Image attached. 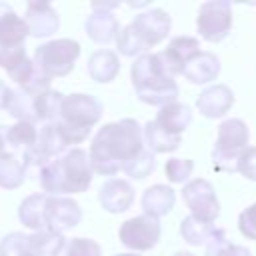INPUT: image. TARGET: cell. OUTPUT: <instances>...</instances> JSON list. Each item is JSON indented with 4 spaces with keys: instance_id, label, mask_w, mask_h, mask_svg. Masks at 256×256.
<instances>
[{
    "instance_id": "6",
    "label": "cell",
    "mask_w": 256,
    "mask_h": 256,
    "mask_svg": "<svg viewBox=\"0 0 256 256\" xmlns=\"http://www.w3.org/2000/svg\"><path fill=\"white\" fill-rule=\"evenodd\" d=\"M80 56V44L72 38H58L40 44L34 52V68L48 80L60 78L72 72L74 62Z\"/></svg>"
},
{
    "instance_id": "40",
    "label": "cell",
    "mask_w": 256,
    "mask_h": 256,
    "mask_svg": "<svg viewBox=\"0 0 256 256\" xmlns=\"http://www.w3.org/2000/svg\"><path fill=\"white\" fill-rule=\"evenodd\" d=\"M118 6V2H92V10H98V12H110Z\"/></svg>"
},
{
    "instance_id": "42",
    "label": "cell",
    "mask_w": 256,
    "mask_h": 256,
    "mask_svg": "<svg viewBox=\"0 0 256 256\" xmlns=\"http://www.w3.org/2000/svg\"><path fill=\"white\" fill-rule=\"evenodd\" d=\"M172 256H194L192 252H184V250H180V252H176V254H172Z\"/></svg>"
},
{
    "instance_id": "12",
    "label": "cell",
    "mask_w": 256,
    "mask_h": 256,
    "mask_svg": "<svg viewBox=\"0 0 256 256\" xmlns=\"http://www.w3.org/2000/svg\"><path fill=\"white\" fill-rule=\"evenodd\" d=\"M82 220L80 204L68 196H48L44 210V224L48 232L64 234L66 230L78 226Z\"/></svg>"
},
{
    "instance_id": "22",
    "label": "cell",
    "mask_w": 256,
    "mask_h": 256,
    "mask_svg": "<svg viewBox=\"0 0 256 256\" xmlns=\"http://www.w3.org/2000/svg\"><path fill=\"white\" fill-rule=\"evenodd\" d=\"M86 70H88V76L94 82L106 84V82H112L118 76V72H120V60H118L116 52H112V50H96L88 58Z\"/></svg>"
},
{
    "instance_id": "20",
    "label": "cell",
    "mask_w": 256,
    "mask_h": 256,
    "mask_svg": "<svg viewBox=\"0 0 256 256\" xmlns=\"http://www.w3.org/2000/svg\"><path fill=\"white\" fill-rule=\"evenodd\" d=\"M84 30H86L88 38L94 40L96 44H108V42L116 40V36L120 32V22L116 20V16L112 12L92 10V14L84 22Z\"/></svg>"
},
{
    "instance_id": "16",
    "label": "cell",
    "mask_w": 256,
    "mask_h": 256,
    "mask_svg": "<svg viewBox=\"0 0 256 256\" xmlns=\"http://www.w3.org/2000/svg\"><path fill=\"white\" fill-rule=\"evenodd\" d=\"M98 202L110 214L126 212L134 202V188H132V184L128 180L110 178L98 190Z\"/></svg>"
},
{
    "instance_id": "34",
    "label": "cell",
    "mask_w": 256,
    "mask_h": 256,
    "mask_svg": "<svg viewBox=\"0 0 256 256\" xmlns=\"http://www.w3.org/2000/svg\"><path fill=\"white\" fill-rule=\"evenodd\" d=\"M156 168V158H154V154L150 152V150H142L134 160H130L122 170L130 176V178H134V180H144L146 176H150L152 174V170Z\"/></svg>"
},
{
    "instance_id": "43",
    "label": "cell",
    "mask_w": 256,
    "mask_h": 256,
    "mask_svg": "<svg viewBox=\"0 0 256 256\" xmlns=\"http://www.w3.org/2000/svg\"><path fill=\"white\" fill-rule=\"evenodd\" d=\"M26 256H40V254H36V252H34V250H32V248H30V250H28V252H26Z\"/></svg>"
},
{
    "instance_id": "41",
    "label": "cell",
    "mask_w": 256,
    "mask_h": 256,
    "mask_svg": "<svg viewBox=\"0 0 256 256\" xmlns=\"http://www.w3.org/2000/svg\"><path fill=\"white\" fill-rule=\"evenodd\" d=\"M2 152H6V148H4V136H2V126H0V154Z\"/></svg>"
},
{
    "instance_id": "31",
    "label": "cell",
    "mask_w": 256,
    "mask_h": 256,
    "mask_svg": "<svg viewBox=\"0 0 256 256\" xmlns=\"http://www.w3.org/2000/svg\"><path fill=\"white\" fill-rule=\"evenodd\" d=\"M214 224H208V222H202L194 216H186L182 218L180 222V234L182 238L192 244V246H200V244H206L208 238L214 234Z\"/></svg>"
},
{
    "instance_id": "24",
    "label": "cell",
    "mask_w": 256,
    "mask_h": 256,
    "mask_svg": "<svg viewBox=\"0 0 256 256\" xmlns=\"http://www.w3.org/2000/svg\"><path fill=\"white\" fill-rule=\"evenodd\" d=\"M46 200H48V194L44 192H36V194H30L26 196L20 206H18V218L20 222L34 230V232H40V230H46V224H44V210H46Z\"/></svg>"
},
{
    "instance_id": "38",
    "label": "cell",
    "mask_w": 256,
    "mask_h": 256,
    "mask_svg": "<svg viewBox=\"0 0 256 256\" xmlns=\"http://www.w3.org/2000/svg\"><path fill=\"white\" fill-rule=\"evenodd\" d=\"M238 228L244 238L256 240V202L248 208H244L238 216Z\"/></svg>"
},
{
    "instance_id": "29",
    "label": "cell",
    "mask_w": 256,
    "mask_h": 256,
    "mask_svg": "<svg viewBox=\"0 0 256 256\" xmlns=\"http://www.w3.org/2000/svg\"><path fill=\"white\" fill-rule=\"evenodd\" d=\"M204 256H252V254H250V250L246 246L232 244L226 238V232L220 230V228H216L214 234L206 242Z\"/></svg>"
},
{
    "instance_id": "36",
    "label": "cell",
    "mask_w": 256,
    "mask_h": 256,
    "mask_svg": "<svg viewBox=\"0 0 256 256\" xmlns=\"http://www.w3.org/2000/svg\"><path fill=\"white\" fill-rule=\"evenodd\" d=\"M28 250L30 242L24 232H10L0 240V256H26Z\"/></svg>"
},
{
    "instance_id": "32",
    "label": "cell",
    "mask_w": 256,
    "mask_h": 256,
    "mask_svg": "<svg viewBox=\"0 0 256 256\" xmlns=\"http://www.w3.org/2000/svg\"><path fill=\"white\" fill-rule=\"evenodd\" d=\"M30 248L40 254V256H56L60 252V248L64 246L66 238L64 234H56V232H48V230H40L28 236Z\"/></svg>"
},
{
    "instance_id": "35",
    "label": "cell",
    "mask_w": 256,
    "mask_h": 256,
    "mask_svg": "<svg viewBox=\"0 0 256 256\" xmlns=\"http://www.w3.org/2000/svg\"><path fill=\"white\" fill-rule=\"evenodd\" d=\"M192 170H194V162L188 160V158H170L166 162V166H164L166 178L172 184H186V182H190Z\"/></svg>"
},
{
    "instance_id": "17",
    "label": "cell",
    "mask_w": 256,
    "mask_h": 256,
    "mask_svg": "<svg viewBox=\"0 0 256 256\" xmlns=\"http://www.w3.org/2000/svg\"><path fill=\"white\" fill-rule=\"evenodd\" d=\"M234 104V94L226 84H214L200 92L196 98V108L206 118H220L224 116Z\"/></svg>"
},
{
    "instance_id": "10",
    "label": "cell",
    "mask_w": 256,
    "mask_h": 256,
    "mask_svg": "<svg viewBox=\"0 0 256 256\" xmlns=\"http://www.w3.org/2000/svg\"><path fill=\"white\" fill-rule=\"evenodd\" d=\"M160 232H162L160 222L156 218L140 214V216L128 218L126 222L120 224L118 238L126 248H130L134 252H146L158 244Z\"/></svg>"
},
{
    "instance_id": "30",
    "label": "cell",
    "mask_w": 256,
    "mask_h": 256,
    "mask_svg": "<svg viewBox=\"0 0 256 256\" xmlns=\"http://www.w3.org/2000/svg\"><path fill=\"white\" fill-rule=\"evenodd\" d=\"M6 112L14 116L18 122H32L36 124V114H34V96L28 94L22 88L12 90L10 102L6 106Z\"/></svg>"
},
{
    "instance_id": "13",
    "label": "cell",
    "mask_w": 256,
    "mask_h": 256,
    "mask_svg": "<svg viewBox=\"0 0 256 256\" xmlns=\"http://www.w3.org/2000/svg\"><path fill=\"white\" fill-rule=\"evenodd\" d=\"M200 52V42L194 36H174L168 46L158 52V58L170 78L176 74H182L184 66L188 64L190 58H194Z\"/></svg>"
},
{
    "instance_id": "28",
    "label": "cell",
    "mask_w": 256,
    "mask_h": 256,
    "mask_svg": "<svg viewBox=\"0 0 256 256\" xmlns=\"http://www.w3.org/2000/svg\"><path fill=\"white\" fill-rule=\"evenodd\" d=\"M26 178V164L22 158L10 152L0 154V188L4 190H14L18 188Z\"/></svg>"
},
{
    "instance_id": "1",
    "label": "cell",
    "mask_w": 256,
    "mask_h": 256,
    "mask_svg": "<svg viewBox=\"0 0 256 256\" xmlns=\"http://www.w3.org/2000/svg\"><path fill=\"white\" fill-rule=\"evenodd\" d=\"M144 150L142 128L134 118L104 124L90 142V168L102 176H114Z\"/></svg>"
},
{
    "instance_id": "21",
    "label": "cell",
    "mask_w": 256,
    "mask_h": 256,
    "mask_svg": "<svg viewBox=\"0 0 256 256\" xmlns=\"http://www.w3.org/2000/svg\"><path fill=\"white\" fill-rule=\"evenodd\" d=\"M154 122L168 134L182 136V132L192 124V110L182 102H172L158 110Z\"/></svg>"
},
{
    "instance_id": "11",
    "label": "cell",
    "mask_w": 256,
    "mask_h": 256,
    "mask_svg": "<svg viewBox=\"0 0 256 256\" xmlns=\"http://www.w3.org/2000/svg\"><path fill=\"white\" fill-rule=\"evenodd\" d=\"M68 148V144L64 142L60 130L56 128V124H42L36 136V142L32 144V148H28L22 154V162L34 164V166H46L48 162H52L54 158L62 156V152Z\"/></svg>"
},
{
    "instance_id": "8",
    "label": "cell",
    "mask_w": 256,
    "mask_h": 256,
    "mask_svg": "<svg viewBox=\"0 0 256 256\" xmlns=\"http://www.w3.org/2000/svg\"><path fill=\"white\" fill-rule=\"evenodd\" d=\"M170 26H172V20L164 10L150 8L146 12L136 14V18L128 24V30L134 36L142 54H146L148 48H152V46H156L168 38Z\"/></svg>"
},
{
    "instance_id": "27",
    "label": "cell",
    "mask_w": 256,
    "mask_h": 256,
    "mask_svg": "<svg viewBox=\"0 0 256 256\" xmlns=\"http://www.w3.org/2000/svg\"><path fill=\"white\" fill-rule=\"evenodd\" d=\"M62 100L64 94L58 90H44L40 94L34 96V114H36V122H44V124H54L60 118V108H62Z\"/></svg>"
},
{
    "instance_id": "18",
    "label": "cell",
    "mask_w": 256,
    "mask_h": 256,
    "mask_svg": "<svg viewBox=\"0 0 256 256\" xmlns=\"http://www.w3.org/2000/svg\"><path fill=\"white\" fill-rule=\"evenodd\" d=\"M140 204H142V210H144L146 216L158 220V218H162V216H166L174 210L176 194L166 184H154V186L144 190Z\"/></svg>"
},
{
    "instance_id": "23",
    "label": "cell",
    "mask_w": 256,
    "mask_h": 256,
    "mask_svg": "<svg viewBox=\"0 0 256 256\" xmlns=\"http://www.w3.org/2000/svg\"><path fill=\"white\" fill-rule=\"evenodd\" d=\"M4 148H10V154H24L36 142L38 128L32 122H16L14 126H2Z\"/></svg>"
},
{
    "instance_id": "5",
    "label": "cell",
    "mask_w": 256,
    "mask_h": 256,
    "mask_svg": "<svg viewBox=\"0 0 256 256\" xmlns=\"http://www.w3.org/2000/svg\"><path fill=\"white\" fill-rule=\"evenodd\" d=\"M248 140H250V132L244 120L240 118L224 120L218 126L216 142L212 148L214 168L224 172H236V160L248 148Z\"/></svg>"
},
{
    "instance_id": "4",
    "label": "cell",
    "mask_w": 256,
    "mask_h": 256,
    "mask_svg": "<svg viewBox=\"0 0 256 256\" xmlns=\"http://www.w3.org/2000/svg\"><path fill=\"white\" fill-rule=\"evenodd\" d=\"M102 102L92 96V94H70L64 96L62 108H60V118L54 122L56 128L60 130L64 142L70 144H80L84 142L92 126H96L102 118Z\"/></svg>"
},
{
    "instance_id": "7",
    "label": "cell",
    "mask_w": 256,
    "mask_h": 256,
    "mask_svg": "<svg viewBox=\"0 0 256 256\" xmlns=\"http://www.w3.org/2000/svg\"><path fill=\"white\" fill-rule=\"evenodd\" d=\"M198 34L206 42H222L232 28V6L228 0H208L198 8Z\"/></svg>"
},
{
    "instance_id": "14",
    "label": "cell",
    "mask_w": 256,
    "mask_h": 256,
    "mask_svg": "<svg viewBox=\"0 0 256 256\" xmlns=\"http://www.w3.org/2000/svg\"><path fill=\"white\" fill-rule=\"evenodd\" d=\"M28 38V26L12 6L0 2V64L8 52L22 48Z\"/></svg>"
},
{
    "instance_id": "33",
    "label": "cell",
    "mask_w": 256,
    "mask_h": 256,
    "mask_svg": "<svg viewBox=\"0 0 256 256\" xmlns=\"http://www.w3.org/2000/svg\"><path fill=\"white\" fill-rule=\"evenodd\" d=\"M56 256H102V248L92 238H66L64 246Z\"/></svg>"
},
{
    "instance_id": "26",
    "label": "cell",
    "mask_w": 256,
    "mask_h": 256,
    "mask_svg": "<svg viewBox=\"0 0 256 256\" xmlns=\"http://www.w3.org/2000/svg\"><path fill=\"white\" fill-rule=\"evenodd\" d=\"M142 138L146 140L148 150H150L152 154L174 152V150H178V146H180V142H182V136L168 134V132L162 130L154 120L146 122V126L142 128Z\"/></svg>"
},
{
    "instance_id": "39",
    "label": "cell",
    "mask_w": 256,
    "mask_h": 256,
    "mask_svg": "<svg viewBox=\"0 0 256 256\" xmlns=\"http://www.w3.org/2000/svg\"><path fill=\"white\" fill-rule=\"evenodd\" d=\"M10 96H12V88L0 80V110H6V106L10 102Z\"/></svg>"
},
{
    "instance_id": "37",
    "label": "cell",
    "mask_w": 256,
    "mask_h": 256,
    "mask_svg": "<svg viewBox=\"0 0 256 256\" xmlns=\"http://www.w3.org/2000/svg\"><path fill=\"white\" fill-rule=\"evenodd\" d=\"M236 172L256 182V146H248L236 160Z\"/></svg>"
},
{
    "instance_id": "19",
    "label": "cell",
    "mask_w": 256,
    "mask_h": 256,
    "mask_svg": "<svg viewBox=\"0 0 256 256\" xmlns=\"http://www.w3.org/2000/svg\"><path fill=\"white\" fill-rule=\"evenodd\" d=\"M220 74V60L212 52H198L182 70V76L192 84H208Z\"/></svg>"
},
{
    "instance_id": "2",
    "label": "cell",
    "mask_w": 256,
    "mask_h": 256,
    "mask_svg": "<svg viewBox=\"0 0 256 256\" xmlns=\"http://www.w3.org/2000/svg\"><path fill=\"white\" fill-rule=\"evenodd\" d=\"M92 168L84 148H72L40 168V186L48 196L80 194L92 184Z\"/></svg>"
},
{
    "instance_id": "3",
    "label": "cell",
    "mask_w": 256,
    "mask_h": 256,
    "mask_svg": "<svg viewBox=\"0 0 256 256\" xmlns=\"http://www.w3.org/2000/svg\"><path fill=\"white\" fill-rule=\"evenodd\" d=\"M132 86L136 96L150 106H166L176 102L178 84L170 78L158 58V54H142L134 60L130 68Z\"/></svg>"
},
{
    "instance_id": "9",
    "label": "cell",
    "mask_w": 256,
    "mask_h": 256,
    "mask_svg": "<svg viewBox=\"0 0 256 256\" xmlns=\"http://www.w3.org/2000/svg\"><path fill=\"white\" fill-rule=\"evenodd\" d=\"M182 200L190 208V216L214 224L220 214V202L216 198L214 186L204 178H194L184 184L182 188Z\"/></svg>"
},
{
    "instance_id": "15",
    "label": "cell",
    "mask_w": 256,
    "mask_h": 256,
    "mask_svg": "<svg viewBox=\"0 0 256 256\" xmlns=\"http://www.w3.org/2000/svg\"><path fill=\"white\" fill-rule=\"evenodd\" d=\"M24 22L28 26V34L34 36V38H48L60 26V18H58L56 10L46 0L28 2Z\"/></svg>"
},
{
    "instance_id": "44",
    "label": "cell",
    "mask_w": 256,
    "mask_h": 256,
    "mask_svg": "<svg viewBox=\"0 0 256 256\" xmlns=\"http://www.w3.org/2000/svg\"><path fill=\"white\" fill-rule=\"evenodd\" d=\"M116 256H138V254H134V252H126V254H116Z\"/></svg>"
},
{
    "instance_id": "25",
    "label": "cell",
    "mask_w": 256,
    "mask_h": 256,
    "mask_svg": "<svg viewBox=\"0 0 256 256\" xmlns=\"http://www.w3.org/2000/svg\"><path fill=\"white\" fill-rule=\"evenodd\" d=\"M0 66H2V68L6 70V74L18 84V88H24V86L30 82V78L34 76V72H36L34 62L26 56L24 46H22V48H16V50H12V52H8Z\"/></svg>"
}]
</instances>
